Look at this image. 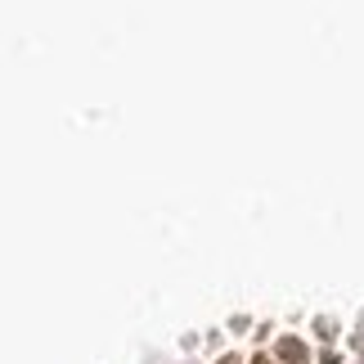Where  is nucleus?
Listing matches in <instances>:
<instances>
[{"label": "nucleus", "mask_w": 364, "mask_h": 364, "mask_svg": "<svg viewBox=\"0 0 364 364\" xmlns=\"http://www.w3.org/2000/svg\"><path fill=\"white\" fill-rule=\"evenodd\" d=\"M279 360H284V364H306V342L279 338Z\"/></svg>", "instance_id": "f257e3e1"}]
</instances>
